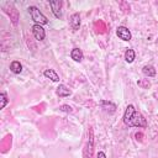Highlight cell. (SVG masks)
<instances>
[{
	"label": "cell",
	"instance_id": "obj_3",
	"mask_svg": "<svg viewBox=\"0 0 158 158\" xmlns=\"http://www.w3.org/2000/svg\"><path fill=\"white\" fill-rule=\"evenodd\" d=\"M31 30H32V35H33V37H35L36 41H43V40L46 38V31H44V28L42 27V25L35 23V25L31 27Z\"/></svg>",
	"mask_w": 158,
	"mask_h": 158
},
{
	"label": "cell",
	"instance_id": "obj_18",
	"mask_svg": "<svg viewBox=\"0 0 158 158\" xmlns=\"http://www.w3.org/2000/svg\"><path fill=\"white\" fill-rule=\"evenodd\" d=\"M157 44H158V40H157Z\"/></svg>",
	"mask_w": 158,
	"mask_h": 158
},
{
	"label": "cell",
	"instance_id": "obj_16",
	"mask_svg": "<svg viewBox=\"0 0 158 158\" xmlns=\"http://www.w3.org/2000/svg\"><path fill=\"white\" fill-rule=\"evenodd\" d=\"M59 110L60 111H64V112H73V109L69 105H60L59 106Z\"/></svg>",
	"mask_w": 158,
	"mask_h": 158
},
{
	"label": "cell",
	"instance_id": "obj_1",
	"mask_svg": "<svg viewBox=\"0 0 158 158\" xmlns=\"http://www.w3.org/2000/svg\"><path fill=\"white\" fill-rule=\"evenodd\" d=\"M123 123L128 127H138V128H146L147 127V120L144 118V116L138 112L135 106L132 104L127 105L123 112Z\"/></svg>",
	"mask_w": 158,
	"mask_h": 158
},
{
	"label": "cell",
	"instance_id": "obj_8",
	"mask_svg": "<svg viewBox=\"0 0 158 158\" xmlns=\"http://www.w3.org/2000/svg\"><path fill=\"white\" fill-rule=\"evenodd\" d=\"M56 94L59 96V98H67V96H70L72 95V90L65 86L64 84H59L56 89Z\"/></svg>",
	"mask_w": 158,
	"mask_h": 158
},
{
	"label": "cell",
	"instance_id": "obj_4",
	"mask_svg": "<svg viewBox=\"0 0 158 158\" xmlns=\"http://www.w3.org/2000/svg\"><path fill=\"white\" fill-rule=\"evenodd\" d=\"M116 35H117V37L120 38V40H122V41H131V38H132V35H131V31L126 27V26H118L117 28H116Z\"/></svg>",
	"mask_w": 158,
	"mask_h": 158
},
{
	"label": "cell",
	"instance_id": "obj_15",
	"mask_svg": "<svg viewBox=\"0 0 158 158\" xmlns=\"http://www.w3.org/2000/svg\"><path fill=\"white\" fill-rule=\"evenodd\" d=\"M137 84H138L139 86H142L143 89H147V88H149V86H151V84H149L148 79H141V80H138V81H137Z\"/></svg>",
	"mask_w": 158,
	"mask_h": 158
},
{
	"label": "cell",
	"instance_id": "obj_10",
	"mask_svg": "<svg viewBox=\"0 0 158 158\" xmlns=\"http://www.w3.org/2000/svg\"><path fill=\"white\" fill-rule=\"evenodd\" d=\"M70 58L74 60V62H81L83 60V58H84V54H83V52H81V49L80 48H73L72 51H70Z\"/></svg>",
	"mask_w": 158,
	"mask_h": 158
},
{
	"label": "cell",
	"instance_id": "obj_5",
	"mask_svg": "<svg viewBox=\"0 0 158 158\" xmlns=\"http://www.w3.org/2000/svg\"><path fill=\"white\" fill-rule=\"evenodd\" d=\"M69 27L73 32H77L80 27V15L78 12H74L69 17Z\"/></svg>",
	"mask_w": 158,
	"mask_h": 158
},
{
	"label": "cell",
	"instance_id": "obj_9",
	"mask_svg": "<svg viewBox=\"0 0 158 158\" xmlns=\"http://www.w3.org/2000/svg\"><path fill=\"white\" fill-rule=\"evenodd\" d=\"M43 75L47 78V79H51L52 81H54V83H59V75L57 74V72L54 70V69H46L44 72H43Z\"/></svg>",
	"mask_w": 158,
	"mask_h": 158
},
{
	"label": "cell",
	"instance_id": "obj_13",
	"mask_svg": "<svg viewBox=\"0 0 158 158\" xmlns=\"http://www.w3.org/2000/svg\"><path fill=\"white\" fill-rule=\"evenodd\" d=\"M123 58H125V60H126L127 63H132V62L135 60V58H136V53H135V51H133V49H131V48L126 49Z\"/></svg>",
	"mask_w": 158,
	"mask_h": 158
},
{
	"label": "cell",
	"instance_id": "obj_11",
	"mask_svg": "<svg viewBox=\"0 0 158 158\" xmlns=\"http://www.w3.org/2000/svg\"><path fill=\"white\" fill-rule=\"evenodd\" d=\"M142 73H143L146 77H148V78H153V77H156L157 70H156V68H154L153 65L146 64V65H143V68H142Z\"/></svg>",
	"mask_w": 158,
	"mask_h": 158
},
{
	"label": "cell",
	"instance_id": "obj_6",
	"mask_svg": "<svg viewBox=\"0 0 158 158\" xmlns=\"http://www.w3.org/2000/svg\"><path fill=\"white\" fill-rule=\"evenodd\" d=\"M49 6H51V9H52V12H53L54 17L60 19V17H62V1H60V0L49 1Z\"/></svg>",
	"mask_w": 158,
	"mask_h": 158
},
{
	"label": "cell",
	"instance_id": "obj_7",
	"mask_svg": "<svg viewBox=\"0 0 158 158\" xmlns=\"http://www.w3.org/2000/svg\"><path fill=\"white\" fill-rule=\"evenodd\" d=\"M100 106L101 109L105 111V112H109V114H114L116 111V105L112 102V101H109V100H100Z\"/></svg>",
	"mask_w": 158,
	"mask_h": 158
},
{
	"label": "cell",
	"instance_id": "obj_17",
	"mask_svg": "<svg viewBox=\"0 0 158 158\" xmlns=\"http://www.w3.org/2000/svg\"><path fill=\"white\" fill-rule=\"evenodd\" d=\"M96 158H107V157H106V154H105L102 151H99V152L96 153Z\"/></svg>",
	"mask_w": 158,
	"mask_h": 158
},
{
	"label": "cell",
	"instance_id": "obj_12",
	"mask_svg": "<svg viewBox=\"0 0 158 158\" xmlns=\"http://www.w3.org/2000/svg\"><path fill=\"white\" fill-rule=\"evenodd\" d=\"M10 70L14 73V74H20L22 72V64L19 62V60H12L10 63Z\"/></svg>",
	"mask_w": 158,
	"mask_h": 158
},
{
	"label": "cell",
	"instance_id": "obj_14",
	"mask_svg": "<svg viewBox=\"0 0 158 158\" xmlns=\"http://www.w3.org/2000/svg\"><path fill=\"white\" fill-rule=\"evenodd\" d=\"M0 100H1L0 109H5V106H6V105H7V102H9V99H7V95H6V93H5V91H2V93L0 94Z\"/></svg>",
	"mask_w": 158,
	"mask_h": 158
},
{
	"label": "cell",
	"instance_id": "obj_2",
	"mask_svg": "<svg viewBox=\"0 0 158 158\" xmlns=\"http://www.w3.org/2000/svg\"><path fill=\"white\" fill-rule=\"evenodd\" d=\"M27 10H28V14H30L31 19L35 21V23H37V25H46V23H48V19L41 12V10L37 6L31 5V6H28Z\"/></svg>",
	"mask_w": 158,
	"mask_h": 158
}]
</instances>
